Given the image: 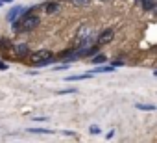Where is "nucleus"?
Returning <instances> with one entry per match:
<instances>
[{"label":"nucleus","instance_id":"obj_13","mask_svg":"<svg viewBox=\"0 0 157 143\" xmlns=\"http://www.w3.org/2000/svg\"><path fill=\"white\" fill-rule=\"evenodd\" d=\"M0 48H11V41H8V39H0Z\"/></svg>","mask_w":157,"mask_h":143},{"label":"nucleus","instance_id":"obj_19","mask_svg":"<svg viewBox=\"0 0 157 143\" xmlns=\"http://www.w3.org/2000/svg\"><path fill=\"white\" fill-rule=\"evenodd\" d=\"M2 2H13V0H2Z\"/></svg>","mask_w":157,"mask_h":143},{"label":"nucleus","instance_id":"obj_20","mask_svg":"<svg viewBox=\"0 0 157 143\" xmlns=\"http://www.w3.org/2000/svg\"><path fill=\"white\" fill-rule=\"evenodd\" d=\"M153 76H157V71H153Z\"/></svg>","mask_w":157,"mask_h":143},{"label":"nucleus","instance_id":"obj_14","mask_svg":"<svg viewBox=\"0 0 157 143\" xmlns=\"http://www.w3.org/2000/svg\"><path fill=\"white\" fill-rule=\"evenodd\" d=\"M70 2H72L74 6H87L89 0H70Z\"/></svg>","mask_w":157,"mask_h":143},{"label":"nucleus","instance_id":"obj_3","mask_svg":"<svg viewBox=\"0 0 157 143\" xmlns=\"http://www.w3.org/2000/svg\"><path fill=\"white\" fill-rule=\"evenodd\" d=\"M113 37H115V30H113V28H105L104 32L98 34L96 41H98V45H107V43L113 41Z\"/></svg>","mask_w":157,"mask_h":143},{"label":"nucleus","instance_id":"obj_9","mask_svg":"<svg viewBox=\"0 0 157 143\" xmlns=\"http://www.w3.org/2000/svg\"><path fill=\"white\" fill-rule=\"evenodd\" d=\"M139 4L142 6V10H146V11H151V10H153V6H155V0H140Z\"/></svg>","mask_w":157,"mask_h":143},{"label":"nucleus","instance_id":"obj_4","mask_svg":"<svg viewBox=\"0 0 157 143\" xmlns=\"http://www.w3.org/2000/svg\"><path fill=\"white\" fill-rule=\"evenodd\" d=\"M32 8H22V6H15L13 10H10V13H8V21L10 22H13L19 15H22V13H26V11H30Z\"/></svg>","mask_w":157,"mask_h":143},{"label":"nucleus","instance_id":"obj_2","mask_svg":"<svg viewBox=\"0 0 157 143\" xmlns=\"http://www.w3.org/2000/svg\"><path fill=\"white\" fill-rule=\"evenodd\" d=\"M30 58H32V61H33L37 67H46V65H50V63L56 59L54 54H52L50 50H46V48H41V50H37V52H32Z\"/></svg>","mask_w":157,"mask_h":143},{"label":"nucleus","instance_id":"obj_11","mask_svg":"<svg viewBox=\"0 0 157 143\" xmlns=\"http://www.w3.org/2000/svg\"><path fill=\"white\" fill-rule=\"evenodd\" d=\"M135 108H137V110H142V112H153V110H155L153 104H139V102L135 104Z\"/></svg>","mask_w":157,"mask_h":143},{"label":"nucleus","instance_id":"obj_1","mask_svg":"<svg viewBox=\"0 0 157 143\" xmlns=\"http://www.w3.org/2000/svg\"><path fill=\"white\" fill-rule=\"evenodd\" d=\"M30 11H26L24 15H21V21H13V30L15 32H32V30H35L39 26V22H41L39 17L33 15V13H30Z\"/></svg>","mask_w":157,"mask_h":143},{"label":"nucleus","instance_id":"obj_6","mask_svg":"<svg viewBox=\"0 0 157 143\" xmlns=\"http://www.w3.org/2000/svg\"><path fill=\"white\" fill-rule=\"evenodd\" d=\"M13 50H15V54H17L19 58H24V56L30 54V48H28L26 43H17V45L13 47Z\"/></svg>","mask_w":157,"mask_h":143},{"label":"nucleus","instance_id":"obj_16","mask_svg":"<svg viewBox=\"0 0 157 143\" xmlns=\"http://www.w3.org/2000/svg\"><path fill=\"white\" fill-rule=\"evenodd\" d=\"M67 93H76V89L70 88V89H63V91H59V95H67Z\"/></svg>","mask_w":157,"mask_h":143},{"label":"nucleus","instance_id":"obj_18","mask_svg":"<svg viewBox=\"0 0 157 143\" xmlns=\"http://www.w3.org/2000/svg\"><path fill=\"white\" fill-rule=\"evenodd\" d=\"M153 11H155V15H157V2H155V6H153Z\"/></svg>","mask_w":157,"mask_h":143},{"label":"nucleus","instance_id":"obj_8","mask_svg":"<svg viewBox=\"0 0 157 143\" xmlns=\"http://www.w3.org/2000/svg\"><path fill=\"white\" fill-rule=\"evenodd\" d=\"M113 69H115L113 65H104V63H102V67H96L94 71H91V73H93V75H96V73H111Z\"/></svg>","mask_w":157,"mask_h":143},{"label":"nucleus","instance_id":"obj_17","mask_svg":"<svg viewBox=\"0 0 157 143\" xmlns=\"http://www.w3.org/2000/svg\"><path fill=\"white\" fill-rule=\"evenodd\" d=\"M8 69V63H4V61H0V71H6Z\"/></svg>","mask_w":157,"mask_h":143},{"label":"nucleus","instance_id":"obj_5","mask_svg":"<svg viewBox=\"0 0 157 143\" xmlns=\"http://www.w3.org/2000/svg\"><path fill=\"white\" fill-rule=\"evenodd\" d=\"M43 10H44V13L54 15V13H59L61 6H59V2H46V4L43 6Z\"/></svg>","mask_w":157,"mask_h":143},{"label":"nucleus","instance_id":"obj_7","mask_svg":"<svg viewBox=\"0 0 157 143\" xmlns=\"http://www.w3.org/2000/svg\"><path fill=\"white\" fill-rule=\"evenodd\" d=\"M93 76V73H85V75H76V76H67V80L68 82H78V80H87V78H91Z\"/></svg>","mask_w":157,"mask_h":143},{"label":"nucleus","instance_id":"obj_15","mask_svg":"<svg viewBox=\"0 0 157 143\" xmlns=\"http://www.w3.org/2000/svg\"><path fill=\"white\" fill-rule=\"evenodd\" d=\"M89 132H91V134H94V136H96V134H100V128H98V126H96V125H93V126H91V128H89Z\"/></svg>","mask_w":157,"mask_h":143},{"label":"nucleus","instance_id":"obj_10","mask_svg":"<svg viewBox=\"0 0 157 143\" xmlns=\"http://www.w3.org/2000/svg\"><path fill=\"white\" fill-rule=\"evenodd\" d=\"M107 61V58L104 56V54H94V58H93V63L94 65H102V63H105Z\"/></svg>","mask_w":157,"mask_h":143},{"label":"nucleus","instance_id":"obj_12","mask_svg":"<svg viewBox=\"0 0 157 143\" xmlns=\"http://www.w3.org/2000/svg\"><path fill=\"white\" fill-rule=\"evenodd\" d=\"M30 134H52V130H46V128H28Z\"/></svg>","mask_w":157,"mask_h":143}]
</instances>
